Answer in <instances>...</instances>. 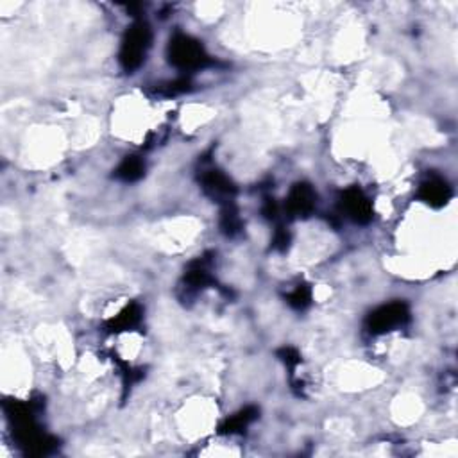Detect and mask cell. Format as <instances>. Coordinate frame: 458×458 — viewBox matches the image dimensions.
<instances>
[{
  "label": "cell",
  "mask_w": 458,
  "mask_h": 458,
  "mask_svg": "<svg viewBox=\"0 0 458 458\" xmlns=\"http://www.w3.org/2000/svg\"><path fill=\"white\" fill-rule=\"evenodd\" d=\"M345 208L351 217H354L360 222H365L371 217V206L358 190H350L345 194Z\"/></svg>",
  "instance_id": "cell-4"
},
{
  "label": "cell",
  "mask_w": 458,
  "mask_h": 458,
  "mask_svg": "<svg viewBox=\"0 0 458 458\" xmlns=\"http://www.w3.org/2000/svg\"><path fill=\"white\" fill-rule=\"evenodd\" d=\"M404 317H407V312H404L403 304H389L372 315L371 326L374 332H387L390 328L401 324Z\"/></svg>",
  "instance_id": "cell-3"
},
{
  "label": "cell",
  "mask_w": 458,
  "mask_h": 458,
  "mask_svg": "<svg viewBox=\"0 0 458 458\" xmlns=\"http://www.w3.org/2000/svg\"><path fill=\"white\" fill-rule=\"evenodd\" d=\"M203 49L194 41L181 38L172 45V61L181 67H197L203 63Z\"/></svg>",
  "instance_id": "cell-2"
},
{
  "label": "cell",
  "mask_w": 458,
  "mask_h": 458,
  "mask_svg": "<svg viewBox=\"0 0 458 458\" xmlns=\"http://www.w3.org/2000/svg\"><path fill=\"white\" fill-rule=\"evenodd\" d=\"M312 192L306 186H297L290 195V208L295 211H306L312 208Z\"/></svg>",
  "instance_id": "cell-6"
},
{
  "label": "cell",
  "mask_w": 458,
  "mask_h": 458,
  "mask_svg": "<svg viewBox=\"0 0 458 458\" xmlns=\"http://www.w3.org/2000/svg\"><path fill=\"white\" fill-rule=\"evenodd\" d=\"M141 172H144V167H141L140 161L135 158L126 159V161L122 163V167L118 168V176L124 177L126 181H133V179H137V177L141 176Z\"/></svg>",
  "instance_id": "cell-7"
},
{
  "label": "cell",
  "mask_w": 458,
  "mask_h": 458,
  "mask_svg": "<svg viewBox=\"0 0 458 458\" xmlns=\"http://www.w3.org/2000/svg\"><path fill=\"white\" fill-rule=\"evenodd\" d=\"M448 195V186L442 181H430L422 186V197H424V201H428L430 205H444Z\"/></svg>",
  "instance_id": "cell-5"
},
{
  "label": "cell",
  "mask_w": 458,
  "mask_h": 458,
  "mask_svg": "<svg viewBox=\"0 0 458 458\" xmlns=\"http://www.w3.org/2000/svg\"><path fill=\"white\" fill-rule=\"evenodd\" d=\"M147 41H149L147 40V31H144V27H138V31H133L129 34L122 50V61L127 69L140 65L141 58L146 54Z\"/></svg>",
  "instance_id": "cell-1"
}]
</instances>
